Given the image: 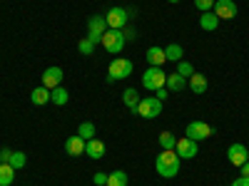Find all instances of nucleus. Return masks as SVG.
<instances>
[{
    "label": "nucleus",
    "mask_w": 249,
    "mask_h": 186,
    "mask_svg": "<svg viewBox=\"0 0 249 186\" xmlns=\"http://www.w3.org/2000/svg\"><path fill=\"white\" fill-rule=\"evenodd\" d=\"M179 161L182 159L177 156L175 149H162V154H157V159H155V169L164 179H175L179 174Z\"/></svg>",
    "instance_id": "obj_1"
},
{
    "label": "nucleus",
    "mask_w": 249,
    "mask_h": 186,
    "mask_svg": "<svg viewBox=\"0 0 249 186\" xmlns=\"http://www.w3.org/2000/svg\"><path fill=\"white\" fill-rule=\"evenodd\" d=\"M164 82H167V75H164L162 67H150L142 75V87L150 92H157L160 87H164Z\"/></svg>",
    "instance_id": "obj_2"
},
{
    "label": "nucleus",
    "mask_w": 249,
    "mask_h": 186,
    "mask_svg": "<svg viewBox=\"0 0 249 186\" xmlns=\"http://www.w3.org/2000/svg\"><path fill=\"white\" fill-rule=\"evenodd\" d=\"M102 47H105L110 55H120L124 50V35L122 30H105V35H102Z\"/></svg>",
    "instance_id": "obj_3"
},
{
    "label": "nucleus",
    "mask_w": 249,
    "mask_h": 186,
    "mask_svg": "<svg viewBox=\"0 0 249 186\" xmlns=\"http://www.w3.org/2000/svg\"><path fill=\"white\" fill-rule=\"evenodd\" d=\"M135 114L142 119H155L157 114H162V102L157 97H144V99H140Z\"/></svg>",
    "instance_id": "obj_4"
},
{
    "label": "nucleus",
    "mask_w": 249,
    "mask_h": 186,
    "mask_svg": "<svg viewBox=\"0 0 249 186\" xmlns=\"http://www.w3.org/2000/svg\"><path fill=\"white\" fill-rule=\"evenodd\" d=\"M132 62L127 60V57H115L112 62H110V70H107V77H112L115 82L117 79H124V77H130L132 75Z\"/></svg>",
    "instance_id": "obj_5"
},
{
    "label": "nucleus",
    "mask_w": 249,
    "mask_h": 186,
    "mask_svg": "<svg viewBox=\"0 0 249 186\" xmlns=\"http://www.w3.org/2000/svg\"><path fill=\"white\" fill-rule=\"evenodd\" d=\"M107 30V23H105V15H92L88 20V37L92 40V43H102V35H105Z\"/></svg>",
    "instance_id": "obj_6"
},
{
    "label": "nucleus",
    "mask_w": 249,
    "mask_h": 186,
    "mask_svg": "<svg viewBox=\"0 0 249 186\" xmlns=\"http://www.w3.org/2000/svg\"><path fill=\"white\" fill-rule=\"evenodd\" d=\"M184 137H190L192 141H202V139H210L212 137V127L207 122H190L184 129Z\"/></svg>",
    "instance_id": "obj_7"
},
{
    "label": "nucleus",
    "mask_w": 249,
    "mask_h": 186,
    "mask_svg": "<svg viewBox=\"0 0 249 186\" xmlns=\"http://www.w3.org/2000/svg\"><path fill=\"white\" fill-rule=\"evenodd\" d=\"M127 10L124 8H110L107 10V15H105V23H107V28L110 30H122L124 25H127Z\"/></svg>",
    "instance_id": "obj_8"
},
{
    "label": "nucleus",
    "mask_w": 249,
    "mask_h": 186,
    "mask_svg": "<svg viewBox=\"0 0 249 186\" xmlns=\"http://www.w3.org/2000/svg\"><path fill=\"white\" fill-rule=\"evenodd\" d=\"M175 152H177L179 159H195L197 152H199V147H197V141H192L190 137H182V139H177Z\"/></svg>",
    "instance_id": "obj_9"
},
{
    "label": "nucleus",
    "mask_w": 249,
    "mask_h": 186,
    "mask_svg": "<svg viewBox=\"0 0 249 186\" xmlns=\"http://www.w3.org/2000/svg\"><path fill=\"white\" fill-rule=\"evenodd\" d=\"M212 13H214L219 20H232V17L237 15V5H234V0H214Z\"/></svg>",
    "instance_id": "obj_10"
},
{
    "label": "nucleus",
    "mask_w": 249,
    "mask_h": 186,
    "mask_svg": "<svg viewBox=\"0 0 249 186\" xmlns=\"http://www.w3.org/2000/svg\"><path fill=\"white\" fill-rule=\"evenodd\" d=\"M227 159H230V164H234V167H242L244 161H249V149L244 144H232V147L227 149Z\"/></svg>",
    "instance_id": "obj_11"
},
{
    "label": "nucleus",
    "mask_w": 249,
    "mask_h": 186,
    "mask_svg": "<svg viewBox=\"0 0 249 186\" xmlns=\"http://www.w3.org/2000/svg\"><path fill=\"white\" fill-rule=\"evenodd\" d=\"M62 77H65V72H62L60 67H48L43 72V87H48V90L60 87L62 85Z\"/></svg>",
    "instance_id": "obj_12"
},
{
    "label": "nucleus",
    "mask_w": 249,
    "mask_h": 186,
    "mask_svg": "<svg viewBox=\"0 0 249 186\" xmlns=\"http://www.w3.org/2000/svg\"><path fill=\"white\" fill-rule=\"evenodd\" d=\"M85 139H82L80 134H72V137H68V141H65V152L70 154V156H82L85 154Z\"/></svg>",
    "instance_id": "obj_13"
},
{
    "label": "nucleus",
    "mask_w": 249,
    "mask_h": 186,
    "mask_svg": "<svg viewBox=\"0 0 249 186\" xmlns=\"http://www.w3.org/2000/svg\"><path fill=\"white\" fill-rule=\"evenodd\" d=\"M85 154L90 159H102L105 156V141H100V139H90L85 144Z\"/></svg>",
    "instance_id": "obj_14"
},
{
    "label": "nucleus",
    "mask_w": 249,
    "mask_h": 186,
    "mask_svg": "<svg viewBox=\"0 0 249 186\" xmlns=\"http://www.w3.org/2000/svg\"><path fill=\"white\" fill-rule=\"evenodd\" d=\"M30 102H33L35 107H43V105H48V102H50V90H48V87H43V85L35 87V90L30 92Z\"/></svg>",
    "instance_id": "obj_15"
},
{
    "label": "nucleus",
    "mask_w": 249,
    "mask_h": 186,
    "mask_svg": "<svg viewBox=\"0 0 249 186\" xmlns=\"http://www.w3.org/2000/svg\"><path fill=\"white\" fill-rule=\"evenodd\" d=\"M187 85H190V90L195 92V94H204L207 92V87H210V82H207V77L204 75H192L190 77V82H187Z\"/></svg>",
    "instance_id": "obj_16"
},
{
    "label": "nucleus",
    "mask_w": 249,
    "mask_h": 186,
    "mask_svg": "<svg viewBox=\"0 0 249 186\" xmlns=\"http://www.w3.org/2000/svg\"><path fill=\"white\" fill-rule=\"evenodd\" d=\"M199 28L207 30V32L217 30V28H219V17H217L212 10H210V13H202V15H199Z\"/></svg>",
    "instance_id": "obj_17"
},
{
    "label": "nucleus",
    "mask_w": 249,
    "mask_h": 186,
    "mask_svg": "<svg viewBox=\"0 0 249 186\" xmlns=\"http://www.w3.org/2000/svg\"><path fill=\"white\" fill-rule=\"evenodd\" d=\"M144 57H147L150 67H162L164 62H167V57H164V50H162V47H150Z\"/></svg>",
    "instance_id": "obj_18"
},
{
    "label": "nucleus",
    "mask_w": 249,
    "mask_h": 186,
    "mask_svg": "<svg viewBox=\"0 0 249 186\" xmlns=\"http://www.w3.org/2000/svg\"><path fill=\"white\" fill-rule=\"evenodd\" d=\"M164 87H167L170 92H182L184 87H187V82H184V77L182 75H167V82H164Z\"/></svg>",
    "instance_id": "obj_19"
},
{
    "label": "nucleus",
    "mask_w": 249,
    "mask_h": 186,
    "mask_svg": "<svg viewBox=\"0 0 249 186\" xmlns=\"http://www.w3.org/2000/svg\"><path fill=\"white\" fill-rule=\"evenodd\" d=\"M68 99H70V94H68V90L65 87H55V90H50V102L53 105H57V107H62V105H68Z\"/></svg>",
    "instance_id": "obj_20"
},
{
    "label": "nucleus",
    "mask_w": 249,
    "mask_h": 186,
    "mask_svg": "<svg viewBox=\"0 0 249 186\" xmlns=\"http://www.w3.org/2000/svg\"><path fill=\"white\" fill-rule=\"evenodd\" d=\"M140 99H142V97L137 94V90H135V87H127V90L122 92V102H124V105H127V107H130L132 112L137 109V105H140Z\"/></svg>",
    "instance_id": "obj_21"
},
{
    "label": "nucleus",
    "mask_w": 249,
    "mask_h": 186,
    "mask_svg": "<svg viewBox=\"0 0 249 186\" xmlns=\"http://www.w3.org/2000/svg\"><path fill=\"white\" fill-rule=\"evenodd\" d=\"M15 181V169L10 164H0V186H10Z\"/></svg>",
    "instance_id": "obj_22"
},
{
    "label": "nucleus",
    "mask_w": 249,
    "mask_h": 186,
    "mask_svg": "<svg viewBox=\"0 0 249 186\" xmlns=\"http://www.w3.org/2000/svg\"><path fill=\"white\" fill-rule=\"evenodd\" d=\"M130 184V179H127V174L124 171H112V174H107V186H127Z\"/></svg>",
    "instance_id": "obj_23"
},
{
    "label": "nucleus",
    "mask_w": 249,
    "mask_h": 186,
    "mask_svg": "<svg viewBox=\"0 0 249 186\" xmlns=\"http://www.w3.org/2000/svg\"><path fill=\"white\" fill-rule=\"evenodd\" d=\"M182 55H184V50H182V45H177V43H172V45L164 47V57H167L170 62H179Z\"/></svg>",
    "instance_id": "obj_24"
},
{
    "label": "nucleus",
    "mask_w": 249,
    "mask_h": 186,
    "mask_svg": "<svg viewBox=\"0 0 249 186\" xmlns=\"http://www.w3.org/2000/svg\"><path fill=\"white\" fill-rule=\"evenodd\" d=\"M77 134L85 139V141H90V139H95V124L92 122H82L80 127H77Z\"/></svg>",
    "instance_id": "obj_25"
},
{
    "label": "nucleus",
    "mask_w": 249,
    "mask_h": 186,
    "mask_svg": "<svg viewBox=\"0 0 249 186\" xmlns=\"http://www.w3.org/2000/svg\"><path fill=\"white\" fill-rule=\"evenodd\" d=\"M8 164H10V167H13L15 171H18V169H23L25 164H28V156H25V152H13Z\"/></svg>",
    "instance_id": "obj_26"
},
{
    "label": "nucleus",
    "mask_w": 249,
    "mask_h": 186,
    "mask_svg": "<svg viewBox=\"0 0 249 186\" xmlns=\"http://www.w3.org/2000/svg\"><path fill=\"white\" fill-rule=\"evenodd\" d=\"M160 147L162 149H175L177 147V137L172 132H162L160 134Z\"/></svg>",
    "instance_id": "obj_27"
},
{
    "label": "nucleus",
    "mask_w": 249,
    "mask_h": 186,
    "mask_svg": "<svg viewBox=\"0 0 249 186\" xmlns=\"http://www.w3.org/2000/svg\"><path fill=\"white\" fill-rule=\"evenodd\" d=\"M177 75H182L184 79H190L195 75V67H192V62H187V60H179L177 62Z\"/></svg>",
    "instance_id": "obj_28"
},
{
    "label": "nucleus",
    "mask_w": 249,
    "mask_h": 186,
    "mask_svg": "<svg viewBox=\"0 0 249 186\" xmlns=\"http://www.w3.org/2000/svg\"><path fill=\"white\" fill-rule=\"evenodd\" d=\"M77 50H80V55H92L95 52V43L90 37H82L80 43H77Z\"/></svg>",
    "instance_id": "obj_29"
},
{
    "label": "nucleus",
    "mask_w": 249,
    "mask_h": 186,
    "mask_svg": "<svg viewBox=\"0 0 249 186\" xmlns=\"http://www.w3.org/2000/svg\"><path fill=\"white\" fill-rule=\"evenodd\" d=\"M195 8H197L199 13H210V10L214 8V0H195Z\"/></svg>",
    "instance_id": "obj_30"
},
{
    "label": "nucleus",
    "mask_w": 249,
    "mask_h": 186,
    "mask_svg": "<svg viewBox=\"0 0 249 186\" xmlns=\"http://www.w3.org/2000/svg\"><path fill=\"white\" fill-rule=\"evenodd\" d=\"M92 179H95V184H97V186H105V184H107V174H105V171H97Z\"/></svg>",
    "instance_id": "obj_31"
},
{
    "label": "nucleus",
    "mask_w": 249,
    "mask_h": 186,
    "mask_svg": "<svg viewBox=\"0 0 249 186\" xmlns=\"http://www.w3.org/2000/svg\"><path fill=\"white\" fill-rule=\"evenodd\" d=\"M10 154H13V149H0V164H8Z\"/></svg>",
    "instance_id": "obj_32"
},
{
    "label": "nucleus",
    "mask_w": 249,
    "mask_h": 186,
    "mask_svg": "<svg viewBox=\"0 0 249 186\" xmlns=\"http://www.w3.org/2000/svg\"><path fill=\"white\" fill-rule=\"evenodd\" d=\"M155 94H157V99H160V102H162V99H167V87H160Z\"/></svg>",
    "instance_id": "obj_33"
},
{
    "label": "nucleus",
    "mask_w": 249,
    "mask_h": 186,
    "mask_svg": "<svg viewBox=\"0 0 249 186\" xmlns=\"http://www.w3.org/2000/svg\"><path fill=\"white\" fill-rule=\"evenodd\" d=\"M122 35H124V40H135V30H132V28H124Z\"/></svg>",
    "instance_id": "obj_34"
},
{
    "label": "nucleus",
    "mask_w": 249,
    "mask_h": 186,
    "mask_svg": "<svg viewBox=\"0 0 249 186\" xmlns=\"http://www.w3.org/2000/svg\"><path fill=\"white\" fill-rule=\"evenodd\" d=\"M232 186H249V179H247V176H239V179H237Z\"/></svg>",
    "instance_id": "obj_35"
},
{
    "label": "nucleus",
    "mask_w": 249,
    "mask_h": 186,
    "mask_svg": "<svg viewBox=\"0 0 249 186\" xmlns=\"http://www.w3.org/2000/svg\"><path fill=\"white\" fill-rule=\"evenodd\" d=\"M239 169H242V176H247V179H249V161H244Z\"/></svg>",
    "instance_id": "obj_36"
},
{
    "label": "nucleus",
    "mask_w": 249,
    "mask_h": 186,
    "mask_svg": "<svg viewBox=\"0 0 249 186\" xmlns=\"http://www.w3.org/2000/svg\"><path fill=\"white\" fill-rule=\"evenodd\" d=\"M167 3H179V0H167Z\"/></svg>",
    "instance_id": "obj_37"
},
{
    "label": "nucleus",
    "mask_w": 249,
    "mask_h": 186,
    "mask_svg": "<svg viewBox=\"0 0 249 186\" xmlns=\"http://www.w3.org/2000/svg\"><path fill=\"white\" fill-rule=\"evenodd\" d=\"M105 186H107V184H105Z\"/></svg>",
    "instance_id": "obj_38"
}]
</instances>
